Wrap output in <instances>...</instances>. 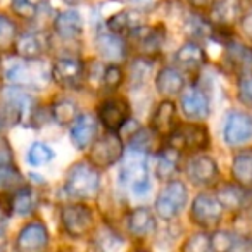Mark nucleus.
<instances>
[{
  "instance_id": "nucleus-1",
  "label": "nucleus",
  "mask_w": 252,
  "mask_h": 252,
  "mask_svg": "<svg viewBox=\"0 0 252 252\" xmlns=\"http://www.w3.org/2000/svg\"><path fill=\"white\" fill-rule=\"evenodd\" d=\"M119 182L137 197H144L151 192V166L147 152L140 149H130L126 156L123 154Z\"/></svg>"
},
{
  "instance_id": "nucleus-2",
  "label": "nucleus",
  "mask_w": 252,
  "mask_h": 252,
  "mask_svg": "<svg viewBox=\"0 0 252 252\" xmlns=\"http://www.w3.org/2000/svg\"><path fill=\"white\" fill-rule=\"evenodd\" d=\"M66 192L74 199H95L100 192V173L90 161H80L73 164L66 176Z\"/></svg>"
},
{
  "instance_id": "nucleus-3",
  "label": "nucleus",
  "mask_w": 252,
  "mask_h": 252,
  "mask_svg": "<svg viewBox=\"0 0 252 252\" xmlns=\"http://www.w3.org/2000/svg\"><path fill=\"white\" fill-rule=\"evenodd\" d=\"M209 131L204 125L187 123L176 125L175 130L168 135V145L180 152H200L209 147Z\"/></svg>"
},
{
  "instance_id": "nucleus-4",
  "label": "nucleus",
  "mask_w": 252,
  "mask_h": 252,
  "mask_svg": "<svg viewBox=\"0 0 252 252\" xmlns=\"http://www.w3.org/2000/svg\"><path fill=\"white\" fill-rule=\"evenodd\" d=\"M123 154H125L123 140L118 137L116 131H107L92 142L88 159L92 164L100 169L116 164L119 159H123Z\"/></svg>"
},
{
  "instance_id": "nucleus-5",
  "label": "nucleus",
  "mask_w": 252,
  "mask_h": 252,
  "mask_svg": "<svg viewBox=\"0 0 252 252\" xmlns=\"http://www.w3.org/2000/svg\"><path fill=\"white\" fill-rule=\"evenodd\" d=\"M187 200H189V190H187L185 183L178 182V180H173V182L166 183L164 189L158 195L156 213L166 221L175 220L182 213L183 207H185Z\"/></svg>"
},
{
  "instance_id": "nucleus-6",
  "label": "nucleus",
  "mask_w": 252,
  "mask_h": 252,
  "mask_svg": "<svg viewBox=\"0 0 252 252\" xmlns=\"http://www.w3.org/2000/svg\"><path fill=\"white\" fill-rule=\"evenodd\" d=\"M223 204L218 200V197L209 195V193H200L195 197L190 207V220L197 224V226L209 230L214 228L223 218Z\"/></svg>"
},
{
  "instance_id": "nucleus-7",
  "label": "nucleus",
  "mask_w": 252,
  "mask_h": 252,
  "mask_svg": "<svg viewBox=\"0 0 252 252\" xmlns=\"http://www.w3.org/2000/svg\"><path fill=\"white\" fill-rule=\"evenodd\" d=\"M61 223L67 235L81 238L94 226V214L85 204H67L61 209Z\"/></svg>"
},
{
  "instance_id": "nucleus-8",
  "label": "nucleus",
  "mask_w": 252,
  "mask_h": 252,
  "mask_svg": "<svg viewBox=\"0 0 252 252\" xmlns=\"http://www.w3.org/2000/svg\"><path fill=\"white\" fill-rule=\"evenodd\" d=\"M85 64L73 57H63L52 64L54 81L63 88H80L85 81Z\"/></svg>"
},
{
  "instance_id": "nucleus-9",
  "label": "nucleus",
  "mask_w": 252,
  "mask_h": 252,
  "mask_svg": "<svg viewBox=\"0 0 252 252\" xmlns=\"http://www.w3.org/2000/svg\"><path fill=\"white\" fill-rule=\"evenodd\" d=\"M130 104L123 98H107L98 107V121L109 131L118 133L126 123L130 121Z\"/></svg>"
},
{
  "instance_id": "nucleus-10",
  "label": "nucleus",
  "mask_w": 252,
  "mask_h": 252,
  "mask_svg": "<svg viewBox=\"0 0 252 252\" xmlns=\"http://www.w3.org/2000/svg\"><path fill=\"white\" fill-rule=\"evenodd\" d=\"M131 40L137 45L138 52L142 56L154 57L162 50L166 42V33L162 26H154V28H145V26H138V28L130 32Z\"/></svg>"
},
{
  "instance_id": "nucleus-11",
  "label": "nucleus",
  "mask_w": 252,
  "mask_h": 252,
  "mask_svg": "<svg viewBox=\"0 0 252 252\" xmlns=\"http://www.w3.org/2000/svg\"><path fill=\"white\" fill-rule=\"evenodd\" d=\"M224 142L228 145H240L252 138V116L247 112L235 111L228 114L223 130Z\"/></svg>"
},
{
  "instance_id": "nucleus-12",
  "label": "nucleus",
  "mask_w": 252,
  "mask_h": 252,
  "mask_svg": "<svg viewBox=\"0 0 252 252\" xmlns=\"http://www.w3.org/2000/svg\"><path fill=\"white\" fill-rule=\"evenodd\" d=\"M185 173L193 185H213L218 178V164L206 154H195L189 159Z\"/></svg>"
},
{
  "instance_id": "nucleus-13",
  "label": "nucleus",
  "mask_w": 252,
  "mask_h": 252,
  "mask_svg": "<svg viewBox=\"0 0 252 252\" xmlns=\"http://www.w3.org/2000/svg\"><path fill=\"white\" fill-rule=\"evenodd\" d=\"M182 111L192 121H202L209 116V98L199 87H189L182 94Z\"/></svg>"
},
{
  "instance_id": "nucleus-14",
  "label": "nucleus",
  "mask_w": 252,
  "mask_h": 252,
  "mask_svg": "<svg viewBox=\"0 0 252 252\" xmlns=\"http://www.w3.org/2000/svg\"><path fill=\"white\" fill-rule=\"evenodd\" d=\"M49 231L42 223H30L19 231L16 247L21 252H38L49 245Z\"/></svg>"
},
{
  "instance_id": "nucleus-15",
  "label": "nucleus",
  "mask_w": 252,
  "mask_h": 252,
  "mask_svg": "<svg viewBox=\"0 0 252 252\" xmlns=\"http://www.w3.org/2000/svg\"><path fill=\"white\" fill-rule=\"evenodd\" d=\"M71 140L78 149H85L92 145L97 135V119L92 114H80L71 125Z\"/></svg>"
},
{
  "instance_id": "nucleus-16",
  "label": "nucleus",
  "mask_w": 252,
  "mask_h": 252,
  "mask_svg": "<svg viewBox=\"0 0 252 252\" xmlns=\"http://www.w3.org/2000/svg\"><path fill=\"white\" fill-rule=\"evenodd\" d=\"M14 52L19 59L23 61H36L40 59V56L43 54V40L38 33L33 32H26V33H19L14 38Z\"/></svg>"
},
{
  "instance_id": "nucleus-17",
  "label": "nucleus",
  "mask_w": 252,
  "mask_h": 252,
  "mask_svg": "<svg viewBox=\"0 0 252 252\" xmlns=\"http://www.w3.org/2000/svg\"><path fill=\"white\" fill-rule=\"evenodd\" d=\"M176 126V107L171 100H162L151 118V130L161 137H168Z\"/></svg>"
},
{
  "instance_id": "nucleus-18",
  "label": "nucleus",
  "mask_w": 252,
  "mask_h": 252,
  "mask_svg": "<svg viewBox=\"0 0 252 252\" xmlns=\"http://www.w3.org/2000/svg\"><path fill=\"white\" fill-rule=\"evenodd\" d=\"M218 200L223 204L224 209L230 211H240L249 204V192L247 187H242L240 183H224L218 189L216 193Z\"/></svg>"
},
{
  "instance_id": "nucleus-19",
  "label": "nucleus",
  "mask_w": 252,
  "mask_h": 252,
  "mask_svg": "<svg viewBox=\"0 0 252 252\" xmlns=\"http://www.w3.org/2000/svg\"><path fill=\"white\" fill-rule=\"evenodd\" d=\"M128 231L137 238H145L156 230V216L149 207H137L128 214Z\"/></svg>"
},
{
  "instance_id": "nucleus-20",
  "label": "nucleus",
  "mask_w": 252,
  "mask_h": 252,
  "mask_svg": "<svg viewBox=\"0 0 252 252\" xmlns=\"http://www.w3.org/2000/svg\"><path fill=\"white\" fill-rule=\"evenodd\" d=\"M5 104L9 114L16 123H23L32 114V97L21 90V87H12L5 92Z\"/></svg>"
},
{
  "instance_id": "nucleus-21",
  "label": "nucleus",
  "mask_w": 252,
  "mask_h": 252,
  "mask_svg": "<svg viewBox=\"0 0 252 252\" xmlns=\"http://www.w3.org/2000/svg\"><path fill=\"white\" fill-rule=\"evenodd\" d=\"M95 49L97 54L105 61H111V63H119L123 61L126 54L125 42L119 38L118 33H102L95 40Z\"/></svg>"
},
{
  "instance_id": "nucleus-22",
  "label": "nucleus",
  "mask_w": 252,
  "mask_h": 252,
  "mask_svg": "<svg viewBox=\"0 0 252 252\" xmlns=\"http://www.w3.org/2000/svg\"><path fill=\"white\" fill-rule=\"evenodd\" d=\"M54 30L64 40H74L83 33V19L76 11H63L54 19Z\"/></svg>"
},
{
  "instance_id": "nucleus-23",
  "label": "nucleus",
  "mask_w": 252,
  "mask_h": 252,
  "mask_svg": "<svg viewBox=\"0 0 252 252\" xmlns=\"http://www.w3.org/2000/svg\"><path fill=\"white\" fill-rule=\"evenodd\" d=\"M242 16V0H214L211 19L220 26H230Z\"/></svg>"
},
{
  "instance_id": "nucleus-24",
  "label": "nucleus",
  "mask_w": 252,
  "mask_h": 252,
  "mask_svg": "<svg viewBox=\"0 0 252 252\" xmlns=\"http://www.w3.org/2000/svg\"><path fill=\"white\" fill-rule=\"evenodd\" d=\"M156 87L159 94L164 97H175L182 94L185 88V78L175 67H162L156 78Z\"/></svg>"
},
{
  "instance_id": "nucleus-25",
  "label": "nucleus",
  "mask_w": 252,
  "mask_h": 252,
  "mask_svg": "<svg viewBox=\"0 0 252 252\" xmlns=\"http://www.w3.org/2000/svg\"><path fill=\"white\" fill-rule=\"evenodd\" d=\"M206 52L204 49L195 42H189L185 45H182L175 52V61L180 67L189 71H195L199 67H202L206 64Z\"/></svg>"
},
{
  "instance_id": "nucleus-26",
  "label": "nucleus",
  "mask_w": 252,
  "mask_h": 252,
  "mask_svg": "<svg viewBox=\"0 0 252 252\" xmlns=\"http://www.w3.org/2000/svg\"><path fill=\"white\" fill-rule=\"evenodd\" d=\"M231 176L242 187H252V149L238 152L231 161Z\"/></svg>"
},
{
  "instance_id": "nucleus-27",
  "label": "nucleus",
  "mask_w": 252,
  "mask_h": 252,
  "mask_svg": "<svg viewBox=\"0 0 252 252\" xmlns=\"http://www.w3.org/2000/svg\"><path fill=\"white\" fill-rule=\"evenodd\" d=\"M30 63H32V61H28L26 64L19 63L7 71V78L16 87H36V85L43 80L42 69H40L38 73H35L36 69L33 67V64H30Z\"/></svg>"
},
{
  "instance_id": "nucleus-28",
  "label": "nucleus",
  "mask_w": 252,
  "mask_h": 252,
  "mask_svg": "<svg viewBox=\"0 0 252 252\" xmlns=\"http://www.w3.org/2000/svg\"><path fill=\"white\" fill-rule=\"evenodd\" d=\"M35 206H36V197H35V192H33L30 187L23 185L14 190V193H12V197H11V209L14 211L16 214L26 216V214L33 213Z\"/></svg>"
},
{
  "instance_id": "nucleus-29",
  "label": "nucleus",
  "mask_w": 252,
  "mask_h": 252,
  "mask_svg": "<svg viewBox=\"0 0 252 252\" xmlns=\"http://www.w3.org/2000/svg\"><path fill=\"white\" fill-rule=\"evenodd\" d=\"M142 25L140 18H138V12L135 11H121L118 14L111 16V19L107 21V26L112 33H130L131 30L138 28Z\"/></svg>"
},
{
  "instance_id": "nucleus-30",
  "label": "nucleus",
  "mask_w": 252,
  "mask_h": 252,
  "mask_svg": "<svg viewBox=\"0 0 252 252\" xmlns=\"http://www.w3.org/2000/svg\"><path fill=\"white\" fill-rule=\"evenodd\" d=\"M180 154L182 152L176 151V149L169 147L161 151L158 154V166H156V171L161 178H169L173 173L178 169V161H180Z\"/></svg>"
},
{
  "instance_id": "nucleus-31",
  "label": "nucleus",
  "mask_w": 252,
  "mask_h": 252,
  "mask_svg": "<svg viewBox=\"0 0 252 252\" xmlns=\"http://www.w3.org/2000/svg\"><path fill=\"white\" fill-rule=\"evenodd\" d=\"M226 57L233 66L240 69H249L252 67V49L244 43L230 42L226 45Z\"/></svg>"
},
{
  "instance_id": "nucleus-32",
  "label": "nucleus",
  "mask_w": 252,
  "mask_h": 252,
  "mask_svg": "<svg viewBox=\"0 0 252 252\" xmlns=\"http://www.w3.org/2000/svg\"><path fill=\"white\" fill-rule=\"evenodd\" d=\"M78 116H80L78 105L74 104L73 100L63 98V100L56 102V104L52 105V118L56 119L61 126H71Z\"/></svg>"
},
{
  "instance_id": "nucleus-33",
  "label": "nucleus",
  "mask_w": 252,
  "mask_h": 252,
  "mask_svg": "<svg viewBox=\"0 0 252 252\" xmlns=\"http://www.w3.org/2000/svg\"><path fill=\"white\" fill-rule=\"evenodd\" d=\"M23 175L16 166L0 164V190L2 192H14L16 189L23 187Z\"/></svg>"
},
{
  "instance_id": "nucleus-34",
  "label": "nucleus",
  "mask_w": 252,
  "mask_h": 252,
  "mask_svg": "<svg viewBox=\"0 0 252 252\" xmlns=\"http://www.w3.org/2000/svg\"><path fill=\"white\" fill-rule=\"evenodd\" d=\"M238 240L240 238L235 233L226 230H216L211 235V249L218 252H228V251H235L238 247Z\"/></svg>"
},
{
  "instance_id": "nucleus-35",
  "label": "nucleus",
  "mask_w": 252,
  "mask_h": 252,
  "mask_svg": "<svg viewBox=\"0 0 252 252\" xmlns=\"http://www.w3.org/2000/svg\"><path fill=\"white\" fill-rule=\"evenodd\" d=\"M54 159V151L47 144L35 142L28 151V162L32 166H45Z\"/></svg>"
},
{
  "instance_id": "nucleus-36",
  "label": "nucleus",
  "mask_w": 252,
  "mask_h": 252,
  "mask_svg": "<svg viewBox=\"0 0 252 252\" xmlns=\"http://www.w3.org/2000/svg\"><path fill=\"white\" fill-rule=\"evenodd\" d=\"M183 251L187 252H207L211 251V235L199 231V233L192 235L183 245Z\"/></svg>"
},
{
  "instance_id": "nucleus-37",
  "label": "nucleus",
  "mask_w": 252,
  "mask_h": 252,
  "mask_svg": "<svg viewBox=\"0 0 252 252\" xmlns=\"http://www.w3.org/2000/svg\"><path fill=\"white\" fill-rule=\"evenodd\" d=\"M185 30L195 38H202V36L211 35V25L207 21H204L200 16H193L190 14L189 19L185 23Z\"/></svg>"
},
{
  "instance_id": "nucleus-38",
  "label": "nucleus",
  "mask_w": 252,
  "mask_h": 252,
  "mask_svg": "<svg viewBox=\"0 0 252 252\" xmlns=\"http://www.w3.org/2000/svg\"><path fill=\"white\" fill-rule=\"evenodd\" d=\"M237 94L240 102L247 105H252V71H244L238 76L237 83Z\"/></svg>"
},
{
  "instance_id": "nucleus-39",
  "label": "nucleus",
  "mask_w": 252,
  "mask_h": 252,
  "mask_svg": "<svg viewBox=\"0 0 252 252\" xmlns=\"http://www.w3.org/2000/svg\"><path fill=\"white\" fill-rule=\"evenodd\" d=\"M16 25L7 18V16L0 14V49L12 45L16 38Z\"/></svg>"
},
{
  "instance_id": "nucleus-40",
  "label": "nucleus",
  "mask_w": 252,
  "mask_h": 252,
  "mask_svg": "<svg viewBox=\"0 0 252 252\" xmlns=\"http://www.w3.org/2000/svg\"><path fill=\"white\" fill-rule=\"evenodd\" d=\"M102 81H104L105 87L109 88H118L119 85L123 83V71L119 69V66L116 64H111L104 69V76H102Z\"/></svg>"
},
{
  "instance_id": "nucleus-41",
  "label": "nucleus",
  "mask_w": 252,
  "mask_h": 252,
  "mask_svg": "<svg viewBox=\"0 0 252 252\" xmlns=\"http://www.w3.org/2000/svg\"><path fill=\"white\" fill-rule=\"evenodd\" d=\"M12 162V151L5 140H0V164H9Z\"/></svg>"
},
{
  "instance_id": "nucleus-42",
  "label": "nucleus",
  "mask_w": 252,
  "mask_h": 252,
  "mask_svg": "<svg viewBox=\"0 0 252 252\" xmlns=\"http://www.w3.org/2000/svg\"><path fill=\"white\" fill-rule=\"evenodd\" d=\"M242 32H244L245 36L252 42V11L249 12V14H245V18L242 19Z\"/></svg>"
},
{
  "instance_id": "nucleus-43",
  "label": "nucleus",
  "mask_w": 252,
  "mask_h": 252,
  "mask_svg": "<svg viewBox=\"0 0 252 252\" xmlns=\"http://www.w3.org/2000/svg\"><path fill=\"white\" fill-rule=\"evenodd\" d=\"M158 2H159V0H131V4H133L137 9H140V11L152 9L156 4H158Z\"/></svg>"
},
{
  "instance_id": "nucleus-44",
  "label": "nucleus",
  "mask_w": 252,
  "mask_h": 252,
  "mask_svg": "<svg viewBox=\"0 0 252 252\" xmlns=\"http://www.w3.org/2000/svg\"><path fill=\"white\" fill-rule=\"evenodd\" d=\"M7 242H9L7 226H5V223H2V221H0V251H4L5 245H7Z\"/></svg>"
},
{
  "instance_id": "nucleus-45",
  "label": "nucleus",
  "mask_w": 252,
  "mask_h": 252,
  "mask_svg": "<svg viewBox=\"0 0 252 252\" xmlns=\"http://www.w3.org/2000/svg\"><path fill=\"white\" fill-rule=\"evenodd\" d=\"M187 2L195 9H209L214 4V0H187Z\"/></svg>"
},
{
  "instance_id": "nucleus-46",
  "label": "nucleus",
  "mask_w": 252,
  "mask_h": 252,
  "mask_svg": "<svg viewBox=\"0 0 252 252\" xmlns=\"http://www.w3.org/2000/svg\"><path fill=\"white\" fill-rule=\"evenodd\" d=\"M26 4H30V5H33L35 9H42L43 7V4H45V0H25Z\"/></svg>"
},
{
  "instance_id": "nucleus-47",
  "label": "nucleus",
  "mask_w": 252,
  "mask_h": 252,
  "mask_svg": "<svg viewBox=\"0 0 252 252\" xmlns=\"http://www.w3.org/2000/svg\"><path fill=\"white\" fill-rule=\"evenodd\" d=\"M63 2H66L67 5H80V4H83L85 0H63Z\"/></svg>"
},
{
  "instance_id": "nucleus-48",
  "label": "nucleus",
  "mask_w": 252,
  "mask_h": 252,
  "mask_svg": "<svg viewBox=\"0 0 252 252\" xmlns=\"http://www.w3.org/2000/svg\"><path fill=\"white\" fill-rule=\"evenodd\" d=\"M2 125H4V118L0 116V128H2Z\"/></svg>"
}]
</instances>
